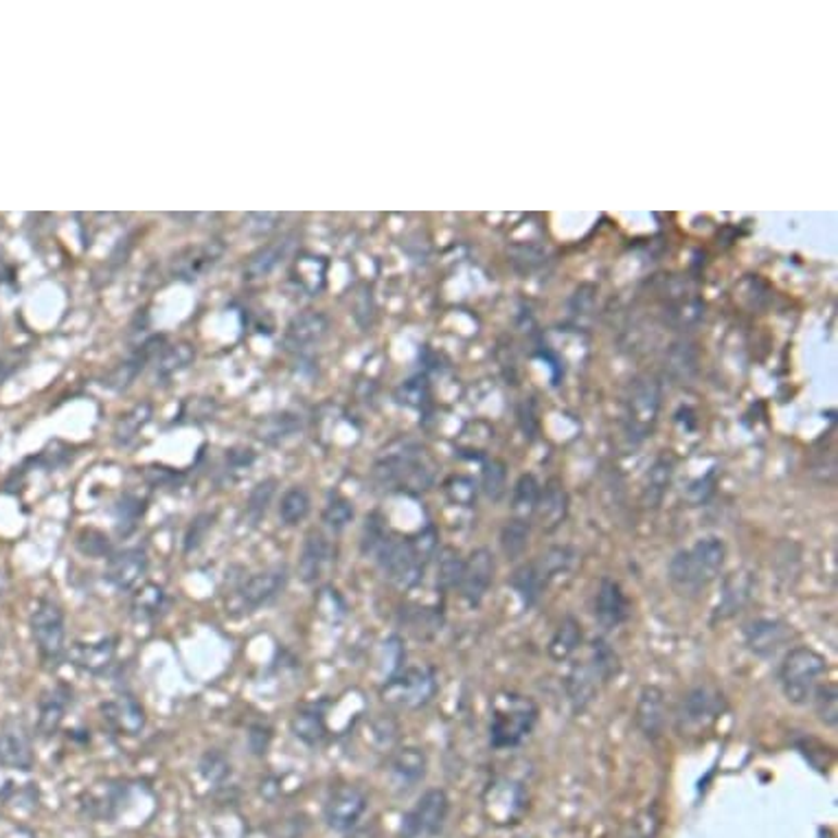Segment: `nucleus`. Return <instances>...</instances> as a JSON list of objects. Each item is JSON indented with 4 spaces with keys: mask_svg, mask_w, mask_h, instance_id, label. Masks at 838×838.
Listing matches in <instances>:
<instances>
[{
    "mask_svg": "<svg viewBox=\"0 0 838 838\" xmlns=\"http://www.w3.org/2000/svg\"><path fill=\"white\" fill-rule=\"evenodd\" d=\"M582 645V626L574 619L567 617L560 626H557L555 634L549 641V654L555 661H565L569 658L578 648Z\"/></svg>",
    "mask_w": 838,
    "mask_h": 838,
    "instance_id": "38",
    "label": "nucleus"
},
{
    "mask_svg": "<svg viewBox=\"0 0 838 838\" xmlns=\"http://www.w3.org/2000/svg\"><path fill=\"white\" fill-rule=\"evenodd\" d=\"M671 468H674L671 461L658 459L654 464V468L650 470L648 485H645V503H650L652 507H656L663 501V496L669 488V481H671Z\"/></svg>",
    "mask_w": 838,
    "mask_h": 838,
    "instance_id": "45",
    "label": "nucleus"
},
{
    "mask_svg": "<svg viewBox=\"0 0 838 838\" xmlns=\"http://www.w3.org/2000/svg\"><path fill=\"white\" fill-rule=\"evenodd\" d=\"M569 516V494L563 485V481L551 479L544 490H540V498L533 512V518L538 520L540 529L544 533H553L565 525Z\"/></svg>",
    "mask_w": 838,
    "mask_h": 838,
    "instance_id": "22",
    "label": "nucleus"
},
{
    "mask_svg": "<svg viewBox=\"0 0 838 838\" xmlns=\"http://www.w3.org/2000/svg\"><path fill=\"white\" fill-rule=\"evenodd\" d=\"M667 710H665V691L656 685H645L639 691L637 707H634V725L648 742H658L665 734Z\"/></svg>",
    "mask_w": 838,
    "mask_h": 838,
    "instance_id": "18",
    "label": "nucleus"
},
{
    "mask_svg": "<svg viewBox=\"0 0 838 838\" xmlns=\"http://www.w3.org/2000/svg\"><path fill=\"white\" fill-rule=\"evenodd\" d=\"M291 731L297 740H301L308 747H319L328 738V723L325 714L317 707H304L299 710L291 720Z\"/></svg>",
    "mask_w": 838,
    "mask_h": 838,
    "instance_id": "34",
    "label": "nucleus"
},
{
    "mask_svg": "<svg viewBox=\"0 0 838 838\" xmlns=\"http://www.w3.org/2000/svg\"><path fill=\"white\" fill-rule=\"evenodd\" d=\"M481 485H483L485 496L490 501L498 503L505 496V492H507V468H505V464L498 461V459H492L485 466V470H483Z\"/></svg>",
    "mask_w": 838,
    "mask_h": 838,
    "instance_id": "48",
    "label": "nucleus"
},
{
    "mask_svg": "<svg viewBox=\"0 0 838 838\" xmlns=\"http://www.w3.org/2000/svg\"><path fill=\"white\" fill-rule=\"evenodd\" d=\"M213 520H215L213 514H198V516L192 520V525H189L187 531H185V540H183L185 553L196 551V549L207 540V533L213 529Z\"/></svg>",
    "mask_w": 838,
    "mask_h": 838,
    "instance_id": "52",
    "label": "nucleus"
},
{
    "mask_svg": "<svg viewBox=\"0 0 838 838\" xmlns=\"http://www.w3.org/2000/svg\"><path fill=\"white\" fill-rule=\"evenodd\" d=\"M36 764L32 736L23 720H8L0 727V768L29 773Z\"/></svg>",
    "mask_w": 838,
    "mask_h": 838,
    "instance_id": "17",
    "label": "nucleus"
},
{
    "mask_svg": "<svg viewBox=\"0 0 838 838\" xmlns=\"http://www.w3.org/2000/svg\"><path fill=\"white\" fill-rule=\"evenodd\" d=\"M163 602H165L163 587H159L155 582H148V584H144L141 589H138L132 595L130 608H132V615L136 619L148 621V619H155L159 615V611L163 608Z\"/></svg>",
    "mask_w": 838,
    "mask_h": 838,
    "instance_id": "39",
    "label": "nucleus"
},
{
    "mask_svg": "<svg viewBox=\"0 0 838 838\" xmlns=\"http://www.w3.org/2000/svg\"><path fill=\"white\" fill-rule=\"evenodd\" d=\"M827 674V658L808 645L790 648L779 665V685L790 705H808Z\"/></svg>",
    "mask_w": 838,
    "mask_h": 838,
    "instance_id": "4",
    "label": "nucleus"
},
{
    "mask_svg": "<svg viewBox=\"0 0 838 838\" xmlns=\"http://www.w3.org/2000/svg\"><path fill=\"white\" fill-rule=\"evenodd\" d=\"M595 617L606 630H615L630 617V600L619 582L604 578L595 595Z\"/></svg>",
    "mask_w": 838,
    "mask_h": 838,
    "instance_id": "23",
    "label": "nucleus"
},
{
    "mask_svg": "<svg viewBox=\"0 0 838 838\" xmlns=\"http://www.w3.org/2000/svg\"><path fill=\"white\" fill-rule=\"evenodd\" d=\"M141 505L144 503L138 501V498H134V496H123L119 501V505H116V527H119L121 535H127L136 527L138 518H141V514H144Z\"/></svg>",
    "mask_w": 838,
    "mask_h": 838,
    "instance_id": "51",
    "label": "nucleus"
},
{
    "mask_svg": "<svg viewBox=\"0 0 838 838\" xmlns=\"http://www.w3.org/2000/svg\"><path fill=\"white\" fill-rule=\"evenodd\" d=\"M352 520H354V505L343 496H334L323 509V522L334 533H341Z\"/></svg>",
    "mask_w": 838,
    "mask_h": 838,
    "instance_id": "49",
    "label": "nucleus"
},
{
    "mask_svg": "<svg viewBox=\"0 0 838 838\" xmlns=\"http://www.w3.org/2000/svg\"><path fill=\"white\" fill-rule=\"evenodd\" d=\"M727 712L723 691L712 685H698L680 701L676 712V729L680 736H701L710 731Z\"/></svg>",
    "mask_w": 838,
    "mask_h": 838,
    "instance_id": "10",
    "label": "nucleus"
},
{
    "mask_svg": "<svg viewBox=\"0 0 838 838\" xmlns=\"http://www.w3.org/2000/svg\"><path fill=\"white\" fill-rule=\"evenodd\" d=\"M330 563V542L323 533L310 531L304 540V549L299 555V578L304 584H317Z\"/></svg>",
    "mask_w": 838,
    "mask_h": 838,
    "instance_id": "30",
    "label": "nucleus"
},
{
    "mask_svg": "<svg viewBox=\"0 0 838 838\" xmlns=\"http://www.w3.org/2000/svg\"><path fill=\"white\" fill-rule=\"evenodd\" d=\"M301 429V419L293 412H276L263 417L257 424L255 433L266 444H279L288 438H293Z\"/></svg>",
    "mask_w": 838,
    "mask_h": 838,
    "instance_id": "36",
    "label": "nucleus"
},
{
    "mask_svg": "<svg viewBox=\"0 0 838 838\" xmlns=\"http://www.w3.org/2000/svg\"><path fill=\"white\" fill-rule=\"evenodd\" d=\"M198 771H200L205 781H209V784H224L231 777V762L226 760L224 753L213 749V751H207L200 757Z\"/></svg>",
    "mask_w": 838,
    "mask_h": 838,
    "instance_id": "46",
    "label": "nucleus"
},
{
    "mask_svg": "<svg viewBox=\"0 0 838 838\" xmlns=\"http://www.w3.org/2000/svg\"><path fill=\"white\" fill-rule=\"evenodd\" d=\"M485 812L494 823L509 825L516 823L527 810V792L522 784L512 779L494 781L485 792Z\"/></svg>",
    "mask_w": 838,
    "mask_h": 838,
    "instance_id": "16",
    "label": "nucleus"
},
{
    "mask_svg": "<svg viewBox=\"0 0 838 838\" xmlns=\"http://www.w3.org/2000/svg\"><path fill=\"white\" fill-rule=\"evenodd\" d=\"M812 703L816 710L818 720L834 729L838 725V687L834 682H823L812 695Z\"/></svg>",
    "mask_w": 838,
    "mask_h": 838,
    "instance_id": "43",
    "label": "nucleus"
},
{
    "mask_svg": "<svg viewBox=\"0 0 838 838\" xmlns=\"http://www.w3.org/2000/svg\"><path fill=\"white\" fill-rule=\"evenodd\" d=\"M163 338H152V341H148L141 349H138L136 354H132L125 362H121L116 369H112L110 373H108V378L103 380V384L108 386V389H112V391H125L134 380H136V375L138 373H141L144 369H146V362L155 356V345H159Z\"/></svg>",
    "mask_w": 838,
    "mask_h": 838,
    "instance_id": "33",
    "label": "nucleus"
},
{
    "mask_svg": "<svg viewBox=\"0 0 838 838\" xmlns=\"http://www.w3.org/2000/svg\"><path fill=\"white\" fill-rule=\"evenodd\" d=\"M330 321L321 312H306L293 319V323L286 330L284 345L291 352H304L310 349L312 345L321 343V338L328 334Z\"/></svg>",
    "mask_w": 838,
    "mask_h": 838,
    "instance_id": "29",
    "label": "nucleus"
},
{
    "mask_svg": "<svg viewBox=\"0 0 838 838\" xmlns=\"http://www.w3.org/2000/svg\"><path fill=\"white\" fill-rule=\"evenodd\" d=\"M116 656V641L114 639H101L95 643H73L66 650V658L71 665L90 671L101 674L106 671Z\"/></svg>",
    "mask_w": 838,
    "mask_h": 838,
    "instance_id": "28",
    "label": "nucleus"
},
{
    "mask_svg": "<svg viewBox=\"0 0 838 838\" xmlns=\"http://www.w3.org/2000/svg\"><path fill=\"white\" fill-rule=\"evenodd\" d=\"M399 393H404V397H399V402L408 404V406H422V397H427V384H419V380H410L406 382Z\"/></svg>",
    "mask_w": 838,
    "mask_h": 838,
    "instance_id": "56",
    "label": "nucleus"
},
{
    "mask_svg": "<svg viewBox=\"0 0 838 838\" xmlns=\"http://www.w3.org/2000/svg\"><path fill=\"white\" fill-rule=\"evenodd\" d=\"M435 549L438 535L435 529L429 527L410 540H393L384 535L371 553H375V560L389 582H393L397 589H412L424 578L427 563L431 560Z\"/></svg>",
    "mask_w": 838,
    "mask_h": 838,
    "instance_id": "2",
    "label": "nucleus"
},
{
    "mask_svg": "<svg viewBox=\"0 0 838 838\" xmlns=\"http://www.w3.org/2000/svg\"><path fill=\"white\" fill-rule=\"evenodd\" d=\"M71 698L73 693L64 682H58L42 691L38 701V725H36L42 738H53L60 731L66 710L71 705Z\"/></svg>",
    "mask_w": 838,
    "mask_h": 838,
    "instance_id": "24",
    "label": "nucleus"
},
{
    "mask_svg": "<svg viewBox=\"0 0 838 838\" xmlns=\"http://www.w3.org/2000/svg\"><path fill=\"white\" fill-rule=\"evenodd\" d=\"M727 565V544L718 535L695 540L689 549L674 553L667 567L669 582L680 593H701L714 584Z\"/></svg>",
    "mask_w": 838,
    "mask_h": 838,
    "instance_id": "1",
    "label": "nucleus"
},
{
    "mask_svg": "<svg viewBox=\"0 0 838 838\" xmlns=\"http://www.w3.org/2000/svg\"><path fill=\"white\" fill-rule=\"evenodd\" d=\"M538 498H540V483L535 481L533 475H522V477L516 481V485H514V494H512V518L529 522V520L533 518Z\"/></svg>",
    "mask_w": 838,
    "mask_h": 838,
    "instance_id": "37",
    "label": "nucleus"
},
{
    "mask_svg": "<svg viewBox=\"0 0 838 838\" xmlns=\"http://www.w3.org/2000/svg\"><path fill=\"white\" fill-rule=\"evenodd\" d=\"M279 222H282V215L279 213H248L244 218V231L252 237H263L270 235Z\"/></svg>",
    "mask_w": 838,
    "mask_h": 838,
    "instance_id": "54",
    "label": "nucleus"
},
{
    "mask_svg": "<svg viewBox=\"0 0 838 838\" xmlns=\"http://www.w3.org/2000/svg\"><path fill=\"white\" fill-rule=\"evenodd\" d=\"M150 560L144 549H125L108 557L106 565V580L116 591H130L148 574Z\"/></svg>",
    "mask_w": 838,
    "mask_h": 838,
    "instance_id": "19",
    "label": "nucleus"
},
{
    "mask_svg": "<svg viewBox=\"0 0 838 838\" xmlns=\"http://www.w3.org/2000/svg\"><path fill=\"white\" fill-rule=\"evenodd\" d=\"M276 492V481L274 479H266L261 483H257L246 501V518L252 527H257L261 522V518L266 516L268 512V505L272 503V496Z\"/></svg>",
    "mask_w": 838,
    "mask_h": 838,
    "instance_id": "44",
    "label": "nucleus"
},
{
    "mask_svg": "<svg viewBox=\"0 0 838 838\" xmlns=\"http://www.w3.org/2000/svg\"><path fill=\"white\" fill-rule=\"evenodd\" d=\"M150 417H152V406L148 402L136 404L127 412H123L114 427V444L121 448L132 446L138 433H141L144 427L150 422Z\"/></svg>",
    "mask_w": 838,
    "mask_h": 838,
    "instance_id": "35",
    "label": "nucleus"
},
{
    "mask_svg": "<svg viewBox=\"0 0 838 838\" xmlns=\"http://www.w3.org/2000/svg\"><path fill=\"white\" fill-rule=\"evenodd\" d=\"M661 412V382L654 375L637 378L624 402V433L630 444L652 438Z\"/></svg>",
    "mask_w": 838,
    "mask_h": 838,
    "instance_id": "7",
    "label": "nucleus"
},
{
    "mask_svg": "<svg viewBox=\"0 0 838 838\" xmlns=\"http://www.w3.org/2000/svg\"><path fill=\"white\" fill-rule=\"evenodd\" d=\"M461 571H464V557L459 555V551L446 546L440 553V576H438V582L444 589H457L459 580H461Z\"/></svg>",
    "mask_w": 838,
    "mask_h": 838,
    "instance_id": "47",
    "label": "nucleus"
},
{
    "mask_svg": "<svg viewBox=\"0 0 838 838\" xmlns=\"http://www.w3.org/2000/svg\"><path fill=\"white\" fill-rule=\"evenodd\" d=\"M255 461V455L252 451H229L226 453V464L231 470H248Z\"/></svg>",
    "mask_w": 838,
    "mask_h": 838,
    "instance_id": "57",
    "label": "nucleus"
},
{
    "mask_svg": "<svg viewBox=\"0 0 838 838\" xmlns=\"http://www.w3.org/2000/svg\"><path fill=\"white\" fill-rule=\"evenodd\" d=\"M438 693V676L431 667H406L386 678L380 689L382 701L393 710L417 712L427 707Z\"/></svg>",
    "mask_w": 838,
    "mask_h": 838,
    "instance_id": "9",
    "label": "nucleus"
},
{
    "mask_svg": "<svg viewBox=\"0 0 838 838\" xmlns=\"http://www.w3.org/2000/svg\"><path fill=\"white\" fill-rule=\"evenodd\" d=\"M747 648L760 656V658H773L777 656L784 648L790 645V641L797 637L792 626L784 619H771V617H760L753 619L744 626L742 630Z\"/></svg>",
    "mask_w": 838,
    "mask_h": 838,
    "instance_id": "15",
    "label": "nucleus"
},
{
    "mask_svg": "<svg viewBox=\"0 0 838 838\" xmlns=\"http://www.w3.org/2000/svg\"><path fill=\"white\" fill-rule=\"evenodd\" d=\"M19 360H21V356L16 352H8L3 358H0V384H3V380H8L14 373Z\"/></svg>",
    "mask_w": 838,
    "mask_h": 838,
    "instance_id": "58",
    "label": "nucleus"
},
{
    "mask_svg": "<svg viewBox=\"0 0 838 838\" xmlns=\"http://www.w3.org/2000/svg\"><path fill=\"white\" fill-rule=\"evenodd\" d=\"M451 814V799L446 790L431 788L417 799L415 808L402 818V838H431L438 836Z\"/></svg>",
    "mask_w": 838,
    "mask_h": 838,
    "instance_id": "12",
    "label": "nucleus"
},
{
    "mask_svg": "<svg viewBox=\"0 0 838 838\" xmlns=\"http://www.w3.org/2000/svg\"><path fill=\"white\" fill-rule=\"evenodd\" d=\"M494 576H496V560L490 549L485 546L475 549L468 560H464V571L457 589L470 608H479L483 604L485 595L494 584Z\"/></svg>",
    "mask_w": 838,
    "mask_h": 838,
    "instance_id": "13",
    "label": "nucleus"
},
{
    "mask_svg": "<svg viewBox=\"0 0 838 838\" xmlns=\"http://www.w3.org/2000/svg\"><path fill=\"white\" fill-rule=\"evenodd\" d=\"M373 477L384 490L419 494L433 485L435 466L422 451H402L378 461Z\"/></svg>",
    "mask_w": 838,
    "mask_h": 838,
    "instance_id": "6",
    "label": "nucleus"
},
{
    "mask_svg": "<svg viewBox=\"0 0 838 838\" xmlns=\"http://www.w3.org/2000/svg\"><path fill=\"white\" fill-rule=\"evenodd\" d=\"M295 239H297L295 235H284L282 239H274V242L261 246L257 252H252L244 266V279L252 282V279L268 276L279 263H282L284 257L291 255Z\"/></svg>",
    "mask_w": 838,
    "mask_h": 838,
    "instance_id": "31",
    "label": "nucleus"
},
{
    "mask_svg": "<svg viewBox=\"0 0 838 838\" xmlns=\"http://www.w3.org/2000/svg\"><path fill=\"white\" fill-rule=\"evenodd\" d=\"M288 584V569L286 567H272L261 574L250 576L237 591V597L244 608L255 611L259 606H266L272 602L279 593H284Z\"/></svg>",
    "mask_w": 838,
    "mask_h": 838,
    "instance_id": "20",
    "label": "nucleus"
},
{
    "mask_svg": "<svg viewBox=\"0 0 838 838\" xmlns=\"http://www.w3.org/2000/svg\"><path fill=\"white\" fill-rule=\"evenodd\" d=\"M310 505H312L310 494L304 488H291L284 494L282 505H279V518H282L286 527H297L308 518Z\"/></svg>",
    "mask_w": 838,
    "mask_h": 838,
    "instance_id": "40",
    "label": "nucleus"
},
{
    "mask_svg": "<svg viewBox=\"0 0 838 838\" xmlns=\"http://www.w3.org/2000/svg\"><path fill=\"white\" fill-rule=\"evenodd\" d=\"M429 771V757L422 749L404 747L391 757V777L399 790H410L419 781H424Z\"/></svg>",
    "mask_w": 838,
    "mask_h": 838,
    "instance_id": "26",
    "label": "nucleus"
},
{
    "mask_svg": "<svg viewBox=\"0 0 838 838\" xmlns=\"http://www.w3.org/2000/svg\"><path fill=\"white\" fill-rule=\"evenodd\" d=\"M32 639L45 667L56 669L66 656V621L64 611L53 600H40L29 617Z\"/></svg>",
    "mask_w": 838,
    "mask_h": 838,
    "instance_id": "11",
    "label": "nucleus"
},
{
    "mask_svg": "<svg viewBox=\"0 0 838 838\" xmlns=\"http://www.w3.org/2000/svg\"><path fill=\"white\" fill-rule=\"evenodd\" d=\"M196 358V352L189 343H178L168 347L157 362V380H170L174 373L187 369Z\"/></svg>",
    "mask_w": 838,
    "mask_h": 838,
    "instance_id": "41",
    "label": "nucleus"
},
{
    "mask_svg": "<svg viewBox=\"0 0 838 838\" xmlns=\"http://www.w3.org/2000/svg\"><path fill=\"white\" fill-rule=\"evenodd\" d=\"M270 742H272V731L270 727H263V725H255L250 727L248 731V749L252 755H266L268 749H270Z\"/></svg>",
    "mask_w": 838,
    "mask_h": 838,
    "instance_id": "55",
    "label": "nucleus"
},
{
    "mask_svg": "<svg viewBox=\"0 0 838 838\" xmlns=\"http://www.w3.org/2000/svg\"><path fill=\"white\" fill-rule=\"evenodd\" d=\"M574 557H576V553L567 544L549 546L542 555L535 557V560L518 567L512 576V587L520 595L522 604L533 606L542 597V593L546 591V587L551 584V580L555 576H560V574L571 569Z\"/></svg>",
    "mask_w": 838,
    "mask_h": 838,
    "instance_id": "8",
    "label": "nucleus"
},
{
    "mask_svg": "<svg viewBox=\"0 0 838 838\" xmlns=\"http://www.w3.org/2000/svg\"><path fill=\"white\" fill-rule=\"evenodd\" d=\"M222 255H224V244L218 239L205 242L200 246H189L174 257L172 270L176 276L192 282V279H196L198 274H202L205 270L215 266Z\"/></svg>",
    "mask_w": 838,
    "mask_h": 838,
    "instance_id": "27",
    "label": "nucleus"
},
{
    "mask_svg": "<svg viewBox=\"0 0 838 838\" xmlns=\"http://www.w3.org/2000/svg\"><path fill=\"white\" fill-rule=\"evenodd\" d=\"M619 667L621 665L615 650L606 641L595 639L589 661L574 665L571 674L567 676V691L576 712H584L595 701L600 685L611 682L619 674Z\"/></svg>",
    "mask_w": 838,
    "mask_h": 838,
    "instance_id": "5",
    "label": "nucleus"
},
{
    "mask_svg": "<svg viewBox=\"0 0 838 838\" xmlns=\"http://www.w3.org/2000/svg\"><path fill=\"white\" fill-rule=\"evenodd\" d=\"M291 274L299 291H304L308 297H317L325 288L328 259L317 255H301L295 259Z\"/></svg>",
    "mask_w": 838,
    "mask_h": 838,
    "instance_id": "32",
    "label": "nucleus"
},
{
    "mask_svg": "<svg viewBox=\"0 0 838 838\" xmlns=\"http://www.w3.org/2000/svg\"><path fill=\"white\" fill-rule=\"evenodd\" d=\"M753 591H755V576L751 571L740 569L729 574L723 582L720 600L714 608V624L734 619L738 613H742L751 602Z\"/></svg>",
    "mask_w": 838,
    "mask_h": 838,
    "instance_id": "21",
    "label": "nucleus"
},
{
    "mask_svg": "<svg viewBox=\"0 0 838 838\" xmlns=\"http://www.w3.org/2000/svg\"><path fill=\"white\" fill-rule=\"evenodd\" d=\"M529 525L525 520H507V525L501 531V549L507 555V560H518L525 555L527 542H529Z\"/></svg>",
    "mask_w": 838,
    "mask_h": 838,
    "instance_id": "42",
    "label": "nucleus"
},
{
    "mask_svg": "<svg viewBox=\"0 0 838 838\" xmlns=\"http://www.w3.org/2000/svg\"><path fill=\"white\" fill-rule=\"evenodd\" d=\"M444 490H446V496H448L451 503L461 505V507L475 505V498H477V485H475L472 479H468V477H451V479L444 483Z\"/></svg>",
    "mask_w": 838,
    "mask_h": 838,
    "instance_id": "50",
    "label": "nucleus"
},
{
    "mask_svg": "<svg viewBox=\"0 0 838 838\" xmlns=\"http://www.w3.org/2000/svg\"><path fill=\"white\" fill-rule=\"evenodd\" d=\"M103 720L121 736H138L146 729V710L132 695H121L116 701L101 705Z\"/></svg>",
    "mask_w": 838,
    "mask_h": 838,
    "instance_id": "25",
    "label": "nucleus"
},
{
    "mask_svg": "<svg viewBox=\"0 0 838 838\" xmlns=\"http://www.w3.org/2000/svg\"><path fill=\"white\" fill-rule=\"evenodd\" d=\"M538 705L529 695L516 691H501L492 701L490 744L498 751L520 747L538 725Z\"/></svg>",
    "mask_w": 838,
    "mask_h": 838,
    "instance_id": "3",
    "label": "nucleus"
},
{
    "mask_svg": "<svg viewBox=\"0 0 838 838\" xmlns=\"http://www.w3.org/2000/svg\"><path fill=\"white\" fill-rule=\"evenodd\" d=\"M77 549L88 557H108L110 555V540L106 533L97 529H84L77 535Z\"/></svg>",
    "mask_w": 838,
    "mask_h": 838,
    "instance_id": "53",
    "label": "nucleus"
},
{
    "mask_svg": "<svg viewBox=\"0 0 838 838\" xmlns=\"http://www.w3.org/2000/svg\"><path fill=\"white\" fill-rule=\"evenodd\" d=\"M367 794L352 784H338L330 790L323 808V816L330 829L349 831L367 812Z\"/></svg>",
    "mask_w": 838,
    "mask_h": 838,
    "instance_id": "14",
    "label": "nucleus"
}]
</instances>
